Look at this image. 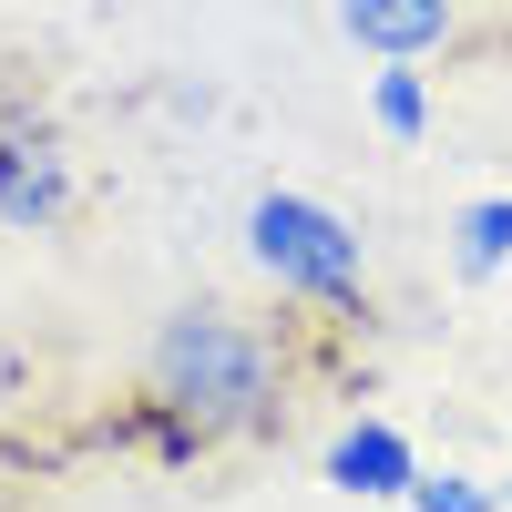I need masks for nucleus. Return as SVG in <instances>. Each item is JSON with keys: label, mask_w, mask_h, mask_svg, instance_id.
Instances as JSON below:
<instances>
[{"label": "nucleus", "mask_w": 512, "mask_h": 512, "mask_svg": "<svg viewBox=\"0 0 512 512\" xmlns=\"http://www.w3.org/2000/svg\"><path fill=\"white\" fill-rule=\"evenodd\" d=\"M72 216V154H62V134H0V226H21V236H41V226H62Z\"/></svg>", "instance_id": "3"}, {"label": "nucleus", "mask_w": 512, "mask_h": 512, "mask_svg": "<svg viewBox=\"0 0 512 512\" xmlns=\"http://www.w3.org/2000/svg\"><path fill=\"white\" fill-rule=\"evenodd\" d=\"M246 246H256V267L287 297H308V308H359L369 297V256H359L349 216H328L318 195H256L246 205Z\"/></svg>", "instance_id": "2"}, {"label": "nucleus", "mask_w": 512, "mask_h": 512, "mask_svg": "<svg viewBox=\"0 0 512 512\" xmlns=\"http://www.w3.org/2000/svg\"><path fill=\"white\" fill-rule=\"evenodd\" d=\"M461 277H492V267H512V195H482V205H461Z\"/></svg>", "instance_id": "6"}, {"label": "nucleus", "mask_w": 512, "mask_h": 512, "mask_svg": "<svg viewBox=\"0 0 512 512\" xmlns=\"http://www.w3.org/2000/svg\"><path fill=\"white\" fill-rule=\"evenodd\" d=\"M369 113H379V134H400V144H420V134H431V93H420V72H379Z\"/></svg>", "instance_id": "7"}, {"label": "nucleus", "mask_w": 512, "mask_h": 512, "mask_svg": "<svg viewBox=\"0 0 512 512\" xmlns=\"http://www.w3.org/2000/svg\"><path fill=\"white\" fill-rule=\"evenodd\" d=\"M144 400L185 410L205 441H246L287 410V349L236 308H175L144 349Z\"/></svg>", "instance_id": "1"}, {"label": "nucleus", "mask_w": 512, "mask_h": 512, "mask_svg": "<svg viewBox=\"0 0 512 512\" xmlns=\"http://www.w3.org/2000/svg\"><path fill=\"white\" fill-rule=\"evenodd\" d=\"M410 512H502V492H492V482H461V472H441V482L420 472V482H410Z\"/></svg>", "instance_id": "8"}, {"label": "nucleus", "mask_w": 512, "mask_h": 512, "mask_svg": "<svg viewBox=\"0 0 512 512\" xmlns=\"http://www.w3.org/2000/svg\"><path fill=\"white\" fill-rule=\"evenodd\" d=\"M338 11V31L359 41V52H379V62H420V52H441L451 41V0H328Z\"/></svg>", "instance_id": "4"}, {"label": "nucleus", "mask_w": 512, "mask_h": 512, "mask_svg": "<svg viewBox=\"0 0 512 512\" xmlns=\"http://www.w3.org/2000/svg\"><path fill=\"white\" fill-rule=\"evenodd\" d=\"M328 482H338V492H359V502H410L420 451L390 431V420H349V431L328 441Z\"/></svg>", "instance_id": "5"}]
</instances>
